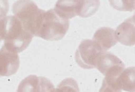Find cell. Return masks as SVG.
Here are the masks:
<instances>
[{
	"label": "cell",
	"instance_id": "1",
	"mask_svg": "<svg viewBox=\"0 0 135 92\" xmlns=\"http://www.w3.org/2000/svg\"><path fill=\"white\" fill-rule=\"evenodd\" d=\"M0 34L4 40L3 46L17 54L27 49L33 37L13 15L4 17L0 20Z\"/></svg>",
	"mask_w": 135,
	"mask_h": 92
},
{
	"label": "cell",
	"instance_id": "2",
	"mask_svg": "<svg viewBox=\"0 0 135 92\" xmlns=\"http://www.w3.org/2000/svg\"><path fill=\"white\" fill-rule=\"evenodd\" d=\"M12 12L25 29L33 36H37L45 11L39 8L32 1H19L14 4Z\"/></svg>",
	"mask_w": 135,
	"mask_h": 92
},
{
	"label": "cell",
	"instance_id": "3",
	"mask_svg": "<svg viewBox=\"0 0 135 92\" xmlns=\"http://www.w3.org/2000/svg\"><path fill=\"white\" fill-rule=\"evenodd\" d=\"M70 26V21L59 15L51 9L45 11L37 35L47 41H58L62 39L66 34Z\"/></svg>",
	"mask_w": 135,
	"mask_h": 92
},
{
	"label": "cell",
	"instance_id": "4",
	"mask_svg": "<svg viewBox=\"0 0 135 92\" xmlns=\"http://www.w3.org/2000/svg\"><path fill=\"white\" fill-rule=\"evenodd\" d=\"M103 52H104L93 40H84L81 42L76 51L75 61L82 68H95L98 59Z\"/></svg>",
	"mask_w": 135,
	"mask_h": 92
},
{
	"label": "cell",
	"instance_id": "5",
	"mask_svg": "<svg viewBox=\"0 0 135 92\" xmlns=\"http://www.w3.org/2000/svg\"><path fill=\"white\" fill-rule=\"evenodd\" d=\"M95 68L106 78L117 79L125 69V66L117 56L106 51L98 57Z\"/></svg>",
	"mask_w": 135,
	"mask_h": 92
},
{
	"label": "cell",
	"instance_id": "6",
	"mask_svg": "<svg viewBox=\"0 0 135 92\" xmlns=\"http://www.w3.org/2000/svg\"><path fill=\"white\" fill-rule=\"evenodd\" d=\"M54 88L52 83L47 78L30 75L20 83L17 92H50Z\"/></svg>",
	"mask_w": 135,
	"mask_h": 92
},
{
	"label": "cell",
	"instance_id": "7",
	"mask_svg": "<svg viewBox=\"0 0 135 92\" xmlns=\"http://www.w3.org/2000/svg\"><path fill=\"white\" fill-rule=\"evenodd\" d=\"M20 65L18 54L7 50L4 46L0 49V76H8L17 72Z\"/></svg>",
	"mask_w": 135,
	"mask_h": 92
},
{
	"label": "cell",
	"instance_id": "8",
	"mask_svg": "<svg viewBox=\"0 0 135 92\" xmlns=\"http://www.w3.org/2000/svg\"><path fill=\"white\" fill-rule=\"evenodd\" d=\"M118 42L122 45L132 46L135 43V15L118 26L115 31Z\"/></svg>",
	"mask_w": 135,
	"mask_h": 92
},
{
	"label": "cell",
	"instance_id": "9",
	"mask_svg": "<svg viewBox=\"0 0 135 92\" xmlns=\"http://www.w3.org/2000/svg\"><path fill=\"white\" fill-rule=\"evenodd\" d=\"M93 40L103 52H106L118 43L115 31L109 27H102L95 31Z\"/></svg>",
	"mask_w": 135,
	"mask_h": 92
},
{
	"label": "cell",
	"instance_id": "10",
	"mask_svg": "<svg viewBox=\"0 0 135 92\" xmlns=\"http://www.w3.org/2000/svg\"><path fill=\"white\" fill-rule=\"evenodd\" d=\"M99 5V1H76V14L82 18L90 17L98 11Z\"/></svg>",
	"mask_w": 135,
	"mask_h": 92
},
{
	"label": "cell",
	"instance_id": "11",
	"mask_svg": "<svg viewBox=\"0 0 135 92\" xmlns=\"http://www.w3.org/2000/svg\"><path fill=\"white\" fill-rule=\"evenodd\" d=\"M121 89L129 92H135V67L125 69L117 79Z\"/></svg>",
	"mask_w": 135,
	"mask_h": 92
},
{
	"label": "cell",
	"instance_id": "12",
	"mask_svg": "<svg viewBox=\"0 0 135 92\" xmlns=\"http://www.w3.org/2000/svg\"><path fill=\"white\" fill-rule=\"evenodd\" d=\"M76 1H58L54 10L61 17L69 20L76 16L75 4Z\"/></svg>",
	"mask_w": 135,
	"mask_h": 92
},
{
	"label": "cell",
	"instance_id": "13",
	"mask_svg": "<svg viewBox=\"0 0 135 92\" xmlns=\"http://www.w3.org/2000/svg\"><path fill=\"white\" fill-rule=\"evenodd\" d=\"M79 90L76 81L74 79L67 78L65 79L50 92H75Z\"/></svg>",
	"mask_w": 135,
	"mask_h": 92
},
{
	"label": "cell",
	"instance_id": "14",
	"mask_svg": "<svg viewBox=\"0 0 135 92\" xmlns=\"http://www.w3.org/2000/svg\"><path fill=\"white\" fill-rule=\"evenodd\" d=\"M112 7L117 10L131 11L135 9L134 1H110Z\"/></svg>",
	"mask_w": 135,
	"mask_h": 92
},
{
	"label": "cell",
	"instance_id": "15",
	"mask_svg": "<svg viewBox=\"0 0 135 92\" xmlns=\"http://www.w3.org/2000/svg\"><path fill=\"white\" fill-rule=\"evenodd\" d=\"M9 3L7 1H0V20L2 19L8 12Z\"/></svg>",
	"mask_w": 135,
	"mask_h": 92
},
{
	"label": "cell",
	"instance_id": "16",
	"mask_svg": "<svg viewBox=\"0 0 135 92\" xmlns=\"http://www.w3.org/2000/svg\"><path fill=\"white\" fill-rule=\"evenodd\" d=\"M2 40H2V37H1V34H0V42H1Z\"/></svg>",
	"mask_w": 135,
	"mask_h": 92
}]
</instances>
